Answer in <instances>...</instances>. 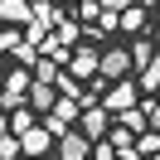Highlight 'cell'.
Instances as JSON below:
<instances>
[{
	"label": "cell",
	"mask_w": 160,
	"mask_h": 160,
	"mask_svg": "<svg viewBox=\"0 0 160 160\" xmlns=\"http://www.w3.org/2000/svg\"><path fill=\"white\" fill-rule=\"evenodd\" d=\"M136 5H146V10H155V5H160V0H136Z\"/></svg>",
	"instance_id": "obj_23"
},
{
	"label": "cell",
	"mask_w": 160,
	"mask_h": 160,
	"mask_svg": "<svg viewBox=\"0 0 160 160\" xmlns=\"http://www.w3.org/2000/svg\"><path fill=\"white\" fill-rule=\"evenodd\" d=\"M97 73H102V78H126V73H131V49H107V53H97Z\"/></svg>",
	"instance_id": "obj_5"
},
{
	"label": "cell",
	"mask_w": 160,
	"mask_h": 160,
	"mask_svg": "<svg viewBox=\"0 0 160 160\" xmlns=\"http://www.w3.org/2000/svg\"><path fill=\"white\" fill-rule=\"evenodd\" d=\"M92 155V141L88 136H82V131H63V136H58V160H88Z\"/></svg>",
	"instance_id": "obj_6"
},
{
	"label": "cell",
	"mask_w": 160,
	"mask_h": 160,
	"mask_svg": "<svg viewBox=\"0 0 160 160\" xmlns=\"http://www.w3.org/2000/svg\"><path fill=\"white\" fill-rule=\"evenodd\" d=\"M141 24H146V5H136V0H131L126 10H121V15H117V29H126V34H136V29H141Z\"/></svg>",
	"instance_id": "obj_10"
},
{
	"label": "cell",
	"mask_w": 160,
	"mask_h": 160,
	"mask_svg": "<svg viewBox=\"0 0 160 160\" xmlns=\"http://www.w3.org/2000/svg\"><path fill=\"white\" fill-rule=\"evenodd\" d=\"M136 155H150V160L160 155V131H141L136 136Z\"/></svg>",
	"instance_id": "obj_12"
},
{
	"label": "cell",
	"mask_w": 160,
	"mask_h": 160,
	"mask_svg": "<svg viewBox=\"0 0 160 160\" xmlns=\"http://www.w3.org/2000/svg\"><path fill=\"white\" fill-rule=\"evenodd\" d=\"M5 126H10L15 136H20V131H29V126H34V107H29V112H24V107H15V112H10V121H5Z\"/></svg>",
	"instance_id": "obj_16"
},
{
	"label": "cell",
	"mask_w": 160,
	"mask_h": 160,
	"mask_svg": "<svg viewBox=\"0 0 160 160\" xmlns=\"http://www.w3.org/2000/svg\"><path fill=\"white\" fill-rule=\"evenodd\" d=\"M34 78L53 82V78H58V58H44V53H39V58H34Z\"/></svg>",
	"instance_id": "obj_15"
},
{
	"label": "cell",
	"mask_w": 160,
	"mask_h": 160,
	"mask_svg": "<svg viewBox=\"0 0 160 160\" xmlns=\"http://www.w3.org/2000/svg\"><path fill=\"white\" fill-rule=\"evenodd\" d=\"M102 107L117 117V112H126V107H136V82H126V78H117L107 92H102Z\"/></svg>",
	"instance_id": "obj_2"
},
{
	"label": "cell",
	"mask_w": 160,
	"mask_h": 160,
	"mask_svg": "<svg viewBox=\"0 0 160 160\" xmlns=\"http://www.w3.org/2000/svg\"><path fill=\"white\" fill-rule=\"evenodd\" d=\"M117 121H121L126 131H136V136H141V131H146V107H126V112H117Z\"/></svg>",
	"instance_id": "obj_11"
},
{
	"label": "cell",
	"mask_w": 160,
	"mask_h": 160,
	"mask_svg": "<svg viewBox=\"0 0 160 160\" xmlns=\"http://www.w3.org/2000/svg\"><path fill=\"white\" fill-rule=\"evenodd\" d=\"M150 53H155V49H150V39H136V44H131V68H146Z\"/></svg>",
	"instance_id": "obj_17"
},
{
	"label": "cell",
	"mask_w": 160,
	"mask_h": 160,
	"mask_svg": "<svg viewBox=\"0 0 160 160\" xmlns=\"http://www.w3.org/2000/svg\"><path fill=\"white\" fill-rule=\"evenodd\" d=\"M15 160H29V155H15Z\"/></svg>",
	"instance_id": "obj_25"
},
{
	"label": "cell",
	"mask_w": 160,
	"mask_h": 160,
	"mask_svg": "<svg viewBox=\"0 0 160 160\" xmlns=\"http://www.w3.org/2000/svg\"><path fill=\"white\" fill-rule=\"evenodd\" d=\"M97 5H102V10H126L131 0H97Z\"/></svg>",
	"instance_id": "obj_22"
},
{
	"label": "cell",
	"mask_w": 160,
	"mask_h": 160,
	"mask_svg": "<svg viewBox=\"0 0 160 160\" xmlns=\"http://www.w3.org/2000/svg\"><path fill=\"white\" fill-rule=\"evenodd\" d=\"M20 39H24V34H15V29H0V53H10Z\"/></svg>",
	"instance_id": "obj_20"
},
{
	"label": "cell",
	"mask_w": 160,
	"mask_h": 160,
	"mask_svg": "<svg viewBox=\"0 0 160 160\" xmlns=\"http://www.w3.org/2000/svg\"><path fill=\"white\" fill-rule=\"evenodd\" d=\"M39 160H58V155H39Z\"/></svg>",
	"instance_id": "obj_24"
},
{
	"label": "cell",
	"mask_w": 160,
	"mask_h": 160,
	"mask_svg": "<svg viewBox=\"0 0 160 160\" xmlns=\"http://www.w3.org/2000/svg\"><path fill=\"white\" fill-rule=\"evenodd\" d=\"M24 97H29V107L44 117V112L53 107V97H58V92H53V82H39V78H29V92H24Z\"/></svg>",
	"instance_id": "obj_7"
},
{
	"label": "cell",
	"mask_w": 160,
	"mask_h": 160,
	"mask_svg": "<svg viewBox=\"0 0 160 160\" xmlns=\"http://www.w3.org/2000/svg\"><path fill=\"white\" fill-rule=\"evenodd\" d=\"M29 0H0V20H10V24H29Z\"/></svg>",
	"instance_id": "obj_9"
},
{
	"label": "cell",
	"mask_w": 160,
	"mask_h": 160,
	"mask_svg": "<svg viewBox=\"0 0 160 160\" xmlns=\"http://www.w3.org/2000/svg\"><path fill=\"white\" fill-rule=\"evenodd\" d=\"M15 155H20V136L10 131V136H0V160H15Z\"/></svg>",
	"instance_id": "obj_18"
},
{
	"label": "cell",
	"mask_w": 160,
	"mask_h": 160,
	"mask_svg": "<svg viewBox=\"0 0 160 160\" xmlns=\"http://www.w3.org/2000/svg\"><path fill=\"white\" fill-rule=\"evenodd\" d=\"M49 150H53V131H49V126L20 131V155H49Z\"/></svg>",
	"instance_id": "obj_4"
},
{
	"label": "cell",
	"mask_w": 160,
	"mask_h": 160,
	"mask_svg": "<svg viewBox=\"0 0 160 160\" xmlns=\"http://www.w3.org/2000/svg\"><path fill=\"white\" fill-rule=\"evenodd\" d=\"M112 131V112L102 107V102H88V112H82V136L88 141H102Z\"/></svg>",
	"instance_id": "obj_3"
},
{
	"label": "cell",
	"mask_w": 160,
	"mask_h": 160,
	"mask_svg": "<svg viewBox=\"0 0 160 160\" xmlns=\"http://www.w3.org/2000/svg\"><path fill=\"white\" fill-rule=\"evenodd\" d=\"M73 121H78V97H53V107L44 112V126L53 131V141H58Z\"/></svg>",
	"instance_id": "obj_1"
},
{
	"label": "cell",
	"mask_w": 160,
	"mask_h": 160,
	"mask_svg": "<svg viewBox=\"0 0 160 160\" xmlns=\"http://www.w3.org/2000/svg\"><path fill=\"white\" fill-rule=\"evenodd\" d=\"M155 24H160V10H155Z\"/></svg>",
	"instance_id": "obj_26"
},
{
	"label": "cell",
	"mask_w": 160,
	"mask_h": 160,
	"mask_svg": "<svg viewBox=\"0 0 160 160\" xmlns=\"http://www.w3.org/2000/svg\"><path fill=\"white\" fill-rule=\"evenodd\" d=\"M146 126H155V131H160V102H150V107H146Z\"/></svg>",
	"instance_id": "obj_21"
},
{
	"label": "cell",
	"mask_w": 160,
	"mask_h": 160,
	"mask_svg": "<svg viewBox=\"0 0 160 160\" xmlns=\"http://www.w3.org/2000/svg\"><path fill=\"white\" fill-rule=\"evenodd\" d=\"M53 39H63V44H78V39H82V29H78L73 20H63V15H58V24H53Z\"/></svg>",
	"instance_id": "obj_14"
},
{
	"label": "cell",
	"mask_w": 160,
	"mask_h": 160,
	"mask_svg": "<svg viewBox=\"0 0 160 160\" xmlns=\"http://www.w3.org/2000/svg\"><path fill=\"white\" fill-rule=\"evenodd\" d=\"M92 160H117V146H112L107 136H102V141H92Z\"/></svg>",
	"instance_id": "obj_19"
},
{
	"label": "cell",
	"mask_w": 160,
	"mask_h": 160,
	"mask_svg": "<svg viewBox=\"0 0 160 160\" xmlns=\"http://www.w3.org/2000/svg\"><path fill=\"white\" fill-rule=\"evenodd\" d=\"M53 5H58V0H53Z\"/></svg>",
	"instance_id": "obj_27"
},
{
	"label": "cell",
	"mask_w": 160,
	"mask_h": 160,
	"mask_svg": "<svg viewBox=\"0 0 160 160\" xmlns=\"http://www.w3.org/2000/svg\"><path fill=\"white\" fill-rule=\"evenodd\" d=\"M73 73L78 78H97V49H73Z\"/></svg>",
	"instance_id": "obj_8"
},
{
	"label": "cell",
	"mask_w": 160,
	"mask_h": 160,
	"mask_svg": "<svg viewBox=\"0 0 160 160\" xmlns=\"http://www.w3.org/2000/svg\"><path fill=\"white\" fill-rule=\"evenodd\" d=\"M141 88H146V92H155V88H160V53H150V63L141 68Z\"/></svg>",
	"instance_id": "obj_13"
}]
</instances>
